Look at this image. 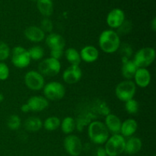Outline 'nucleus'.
<instances>
[{
    "mask_svg": "<svg viewBox=\"0 0 156 156\" xmlns=\"http://www.w3.org/2000/svg\"><path fill=\"white\" fill-rule=\"evenodd\" d=\"M98 44L100 48L106 53H114L120 47V38L116 31L105 30L99 36Z\"/></svg>",
    "mask_w": 156,
    "mask_h": 156,
    "instance_id": "nucleus-1",
    "label": "nucleus"
},
{
    "mask_svg": "<svg viewBox=\"0 0 156 156\" xmlns=\"http://www.w3.org/2000/svg\"><path fill=\"white\" fill-rule=\"evenodd\" d=\"M88 133L89 139L93 143L102 145L108 140L110 133L104 123L100 121H92L88 125Z\"/></svg>",
    "mask_w": 156,
    "mask_h": 156,
    "instance_id": "nucleus-2",
    "label": "nucleus"
},
{
    "mask_svg": "<svg viewBox=\"0 0 156 156\" xmlns=\"http://www.w3.org/2000/svg\"><path fill=\"white\" fill-rule=\"evenodd\" d=\"M126 140L120 134H114L105 143V149L108 156H118L124 152Z\"/></svg>",
    "mask_w": 156,
    "mask_h": 156,
    "instance_id": "nucleus-3",
    "label": "nucleus"
},
{
    "mask_svg": "<svg viewBox=\"0 0 156 156\" xmlns=\"http://www.w3.org/2000/svg\"><path fill=\"white\" fill-rule=\"evenodd\" d=\"M155 59V50L152 47H143L136 53L134 63L138 68H147Z\"/></svg>",
    "mask_w": 156,
    "mask_h": 156,
    "instance_id": "nucleus-4",
    "label": "nucleus"
},
{
    "mask_svg": "<svg viewBox=\"0 0 156 156\" xmlns=\"http://www.w3.org/2000/svg\"><path fill=\"white\" fill-rule=\"evenodd\" d=\"M136 91V85L132 80H125L120 82L115 88V94L121 101H127L133 98Z\"/></svg>",
    "mask_w": 156,
    "mask_h": 156,
    "instance_id": "nucleus-5",
    "label": "nucleus"
},
{
    "mask_svg": "<svg viewBox=\"0 0 156 156\" xmlns=\"http://www.w3.org/2000/svg\"><path fill=\"white\" fill-rule=\"evenodd\" d=\"M44 97L47 100H60L65 96L66 89L62 84L58 82H50L44 86Z\"/></svg>",
    "mask_w": 156,
    "mask_h": 156,
    "instance_id": "nucleus-6",
    "label": "nucleus"
},
{
    "mask_svg": "<svg viewBox=\"0 0 156 156\" xmlns=\"http://www.w3.org/2000/svg\"><path fill=\"white\" fill-rule=\"evenodd\" d=\"M61 69V63L59 60L49 57L40 62L38 66V72L42 76L53 77L59 74Z\"/></svg>",
    "mask_w": 156,
    "mask_h": 156,
    "instance_id": "nucleus-7",
    "label": "nucleus"
},
{
    "mask_svg": "<svg viewBox=\"0 0 156 156\" xmlns=\"http://www.w3.org/2000/svg\"><path fill=\"white\" fill-rule=\"evenodd\" d=\"M28 51L22 47H15L12 51V62L18 69H24L28 66L30 63Z\"/></svg>",
    "mask_w": 156,
    "mask_h": 156,
    "instance_id": "nucleus-8",
    "label": "nucleus"
},
{
    "mask_svg": "<svg viewBox=\"0 0 156 156\" xmlns=\"http://www.w3.org/2000/svg\"><path fill=\"white\" fill-rule=\"evenodd\" d=\"M24 83L26 86L33 91H39L44 88L45 85L44 76L39 72L30 70L28 71L24 76Z\"/></svg>",
    "mask_w": 156,
    "mask_h": 156,
    "instance_id": "nucleus-9",
    "label": "nucleus"
},
{
    "mask_svg": "<svg viewBox=\"0 0 156 156\" xmlns=\"http://www.w3.org/2000/svg\"><path fill=\"white\" fill-rule=\"evenodd\" d=\"M64 148L71 156H79L82 151V143L76 135H69L64 140Z\"/></svg>",
    "mask_w": 156,
    "mask_h": 156,
    "instance_id": "nucleus-10",
    "label": "nucleus"
},
{
    "mask_svg": "<svg viewBox=\"0 0 156 156\" xmlns=\"http://www.w3.org/2000/svg\"><path fill=\"white\" fill-rule=\"evenodd\" d=\"M82 71L79 66L71 65L62 73V79L69 85L76 84L82 79Z\"/></svg>",
    "mask_w": 156,
    "mask_h": 156,
    "instance_id": "nucleus-11",
    "label": "nucleus"
},
{
    "mask_svg": "<svg viewBox=\"0 0 156 156\" xmlns=\"http://www.w3.org/2000/svg\"><path fill=\"white\" fill-rule=\"evenodd\" d=\"M125 21V14L120 9H114L107 16V24L111 28L117 29Z\"/></svg>",
    "mask_w": 156,
    "mask_h": 156,
    "instance_id": "nucleus-12",
    "label": "nucleus"
},
{
    "mask_svg": "<svg viewBox=\"0 0 156 156\" xmlns=\"http://www.w3.org/2000/svg\"><path fill=\"white\" fill-rule=\"evenodd\" d=\"M30 108V111L40 112L47 109L49 106V101L45 97L43 96H32L27 102Z\"/></svg>",
    "mask_w": 156,
    "mask_h": 156,
    "instance_id": "nucleus-13",
    "label": "nucleus"
},
{
    "mask_svg": "<svg viewBox=\"0 0 156 156\" xmlns=\"http://www.w3.org/2000/svg\"><path fill=\"white\" fill-rule=\"evenodd\" d=\"M46 44L50 50H63L66 41L63 37L59 34L50 33L46 37Z\"/></svg>",
    "mask_w": 156,
    "mask_h": 156,
    "instance_id": "nucleus-14",
    "label": "nucleus"
},
{
    "mask_svg": "<svg viewBox=\"0 0 156 156\" xmlns=\"http://www.w3.org/2000/svg\"><path fill=\"white\" fill-rule=\"evenodd\" d=\"M133 78L135 79L134 83L140 88H146L150 84L151 74L146 68H138Z\"/></svg>",
    "mask_w": 156,
    "mask_h": 156,
    "instance_id": "nucleus-15",
    "label": "nucleus"
},
{
    "mask_svg": "<svg viewBox=\"0 0 156 156\" xmlns=\"http://www.w3.org/2000/svg\"><path fill=\"white\" fill-rule=\"evenodd\" d=\"M121 123L120 119L115 114H109L105 117V125L106 126L108 132L112 133V135L120 134Z\"/></svg>",
    "mask_w": 156,
    "mask_h": 156,
    "instance_id": "nucleus-16",
    "label": "nucleus"
},
{
    "mask_svg": "<svg viewBox=\"0 0 156 156\" xmlns=\"http://www.w3.org/2000/svg\"><path fill=\"white\" fill-rule=\"evenodd\" d=\"M81 59L84 62L91 63L98 59L99 52L95 47L91 45H88L84 47L79 52Z\"/></svg>",
    "mask_w": 156,
    "mask_h": 156,
    "instance_id": "nucleus-17",
    "label": "nucleus"
},
{
    "mask_svg": "<svg viewBox=\"0 0 156 156\" xmlns=\"http://www.w3.org/2000/svg\"><path fill=\"white\" fill-rule=\"evenodd\" d=\"M24 36L31 42L38 43L45 38V33L41 27L37 26H30L24 30Z\"/></svg>",
    "mask_w": 156,
    "mask_h": 156,
    "instance_id": "nucleus-18",
    "label": "nucleus"
},
{
    "mask_svg": "<svg viewBox=\"0 0 156 156\" xmlns=\"http://www.w3.org/2000/svg\"><path fill=\"white\" fill-rule=\"evenodd\" d=\"M138 129V123L136 121V120L132 118L127 119L124 120L121 123V127H120V135L123 137H131L133 136L134 133L136 132Z\"/></svg>",
    "mask_w": 156,
    "mask_h": 156,
    "instance_id": "nucleus-19",
    "label": "nucleus"
},
{
    "mask_svg": "<svg viewBox=\"0 0 156 156\" xmlns=\"http://www.w3.org/2000/svg\"><path fill=\"white\" fill-rule=\"evenodd\" d=\"M142 146H143V143L140 138L131 136L127 140H126L124 152L129 155H135L141 150Z\"/></svg>",
    "mask_w": 156,
    "mask_h": 156,
    "instance_id": "nucleus-20",
    "label": "nucleus"
},
{
    "mask_svg": "<svg viewBox=\"0 0 156 156\" xmlns=\"http://www.w3.org/2000/svg\"><path fill=\"white\" fill-rule=\"evenodd\" d=\"M138 69V67L136 66L133 60H126L123 61V66H122V75L126 80H131V79L134 77L136 70Z\"/></svg>",
    "mask_w": 156,
    "mask_h": 156,
    "instance_id": "nucleus-21",
    "label": "nucleus"
},
{
    "mask_svg": "<svg viewBox=\"0 0 156 156\" xmlns=\"http://www.w3.org/2000/svg\"><path fill=\"white\" fill-rule=\"evenodd\" d=\"M37 9L45 17H50L53 12V4L52 0H37Z\"/></svg>",
    "mask_w": 156,
    "mask_h": 156,
    "instance_id": "nucleus-22",
    "label": "nucleus"
},
{
    "mask_svg": "<svg viewBox=\"0 0 156 156\" xmlns=\"http://www.w3.org/2000/svg\"><path fill=\"white\" fill-rule=\"evenodd\" d=\"M24 126L27 130L30 132H37L40 130L43 126L41 120L36 117H30L24 121Z\"/></svg>",
    "mask_w": 156,
    "mask_h": 156,
    "instance_id": "nucleus-23",
    "label": "nucleus"
},
{
    "mask_svg": "<svg viewBox=\"0 0 156 156\" xmlns=\"http://www.w3.org/2000/svg\"><path fill=\"white\" fill-rule=\"evenodd\" d=\"M65 56L67 61L71 65L79 66L80 64L81 61H82L79 52L76 49L73 48V47H70V48H68L66 50Z\"/></svg>",
    "mask_w": 156,
    "mask_h": 156,
    "instance_id": "nucleus-24",
    "label": "nucleus"
},
{
    "mask_svg": "<svg viewBox=\"0 0 156 156\" xmlns=\"http://www.w3.org/2000/svg\"><path fill=\"white\" fill-rule=\"evenodd\" d=\"M61 129L65 134H70L75 130L76 126V120L71 117H66L60 123Z\"/></svg>",
    "mask_w": 156,
    "mask_h": 156,
    "instance_id": "nucleus-25",
    "label": "nucleus"
},
{
    "mask_svg": "<svg viewBox=\"0 0 156 156\" xmlns=\"http://www.w3.org/2000/svg\"><path fill=\"white\" fill-rule=\"evenodd\" d=\"M60 120L57 117H50L44 120L43 126L44 129L48 131H54L60 126Z\"/></svg>",
    "mask_w": 156,
    "mask_h": 156,
    "instance_id": "nucleus-26",
    "label": "nucleus"
},
{
    "mask_svg": "<svg viewBox=\"0 0 156 156\" xmlns=\"http://www.w3.org/2000/svg\"><path fill=\"white\" fill-rule=\"evenodd\" d=\"M27 51H28L30 59H33V60H40V59H42L44 55V49L40 46L32 47Z\"/></svg>",
    "mask_w": 156,
    "mask_h": 156,
    "instance_id": "nucleus-27",
    "label": "nucleus"
},
{
    "mask_svg": "<svg viewBox=\"0 0 156 156\" xmlns=\"http://www.w3.org/2000/svg\"><path fill=\"white\" fill-rule=\"evenodd\" d=\"M21 124V118L18 115H11L7 120V126L12 130H16L19 129Z\"/></svg>",
    "mask_w": 156,
    "mask_h": 156,
    "instance_id": "nucleus-28",
    "label": "nucleus"
},
{
    "mask_svg": "<svg viewBox=\"0 0 156 156\" xmlns=\"http://www.w3.org/2000/svg\"><path fill=\"white\" fill-rule=\"evenodd\" d=\"M140 105L137 101L135 99H130L125 102V110L127 111L128 114H135L138 112Z\"/></svg>",
    "mask_w": 156,
    "mask_h": 156,
    "instance_id": "nucleus-29",
    "label": "nucleus"
},
{
    "mask_svg": "<svg viewBox=\"0 0 156 156\" xmlns=\"http://www.w3.org/2000/svg\"><path fill=\"white\" fill-rule=\"evenodd\" d=\"M10 56V48L4 41H0V61L5 60Z\"/></svg>",
    "mask_w": 156,
    "mask_h": 156,
    "instance_id": "nucleus-30",
    "label": "nucleus"
},
{
    "mask_svg": "<svg viewBox=\"0 0 156 156\" xmlns=\"http://www.w3.org/2000/svg\"><path fill=\"white\" fill-rule=\"evenodd\" d=\"M132 27V23L129 21H126V20H125V21H123V24L117 28V34H118L119 36H120V35L123 36V35L129 33V32L131 31Z\"/></svg>",
    "mask_w": 156,
    "mask_h": 156,
    "instance_id": "nucleus-31",
    "label": "nucleus"
},
{
    "mask_svg": "<svg viewBox=\"0 0 156 156\" xmlns=\"http://www.w3.org/2000/svg\"><path fill=\"white\" fill-rule=\"evenodd\" d=\"M10 71L9 68L5 62H0V81H5L9 78Z\"/></svg>",
    "mask_w": 156,
    "mask_h": 156,
    "instance_id": "nucleus-32",
    "label": "nucleus"
},
{
    "mask_svg": "<svg viewBox=\"0 0 156 156\" xmlns=\"http://www.w3.org/2000/svg\"><path fill=\"white\" fill-rule=\"evenodd\" d=\"M53 23L50 20H49L48 18H44L42 21H41V27L44 33L46 32H51L53 30Z\"/></svg>",
    "mask_w": 156,
    "mask_h": 156,
    "instance_id": "nucleus-33",
    "label": "nucleus"
},
{
    "mask_svg": "<svg viewBox=\"0 0 156 156\" xmlns=\"http://www.w3.org/2000/svg\"><path fill=\"white\" fill-rule=\"evenodd\" d=\"M63 55V50H50V57L59 60Z\"/></svg>",
    "mask_w": 156,
    "mask_h": 156,
    "instance_id": "nucleus-34",
    "label": "nucleus"
},
{
    "mask_svg": "<svg viewBox=\"0 0 156 156\" xmlns=\"http://www.w3.org/2000/svg\"><path fill=\"white\" fill-rule=\"evenodd\" d=\"M94 156H108L105 148L98 147L94 152Z\"/></svg>",
    "mask_w": 156,
    "mask_h": 156,
    "instance_id": "nucleus-35",
    "label": "nucleus"
},
{
    "mask_svg": "<svg viewBox=\"0 0 156 156\" xmlns=\"http://www.w3.org/2000/svg\"><path fill=\"white\" fill-rule=\"evenodd\" d=\"M21 111L24 113H27L29 112V111H30V108H29V106L27 105V104L26 103L21 107Z\"/></svg>",
    "mask_w": 156,
    "mask_h": 156,
    "instance_id": "nucleus-36",
    "label": "nucleus"
},
{
    "mask_svg": "<svg viewBox=\"0 0 156 156\" xmlns=\"http://www.w3.org/2000/svg\"><path fill=\"white\" fill-rule=\"evenodd\" d=\"M151 27H152V29L154 30V31H155L156 30V18H154L153 20H152V24H151Z\"/></svg>",
    "mask_w": 156,
    "mask_h": 156,
    "instance_id": "nucleus-37",
    "label": "nucleus"
},
{
    "mask_svg": "<svg viewBox=\"0 0 156 156\" xmlns=\"http://www.w3.org/2000/svg\"><path fill=\"white\" fill-rule=\"evenodd\" d=\"M4 100V95L2 93H0V102H2Z\"/></svg>",
    "mask_w": 156,
    "mask_h": 156,
    "instance_id": "nucleus-38",
    "label": "nucleus"
},
{
    "mask_svg": "<svg viewBox=\"0 0 156 156\" xmlns=\"http://www.w3.org/2000/svg\"><path fill=\"white\" fill-rule=\"evenodd\" d=\"M34 1H37V0H34Z\"/></svg>",
    "mask_w": 156,
    "mask_h": 156,
    "instance_id": "nucleus-39",
    "label": "nucleus"
}]
</instances>
